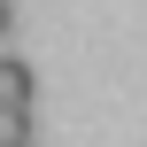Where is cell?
I'll list each match as a JSON object with an SVG mask.
<instances>
[{
	"label": "cell",
	"mask_w": 147,
	"mask_h": 147,
	"mask_svg": "<svg viewBox=\"0 0 147 147\" xmlns=\"http://www.w3.org/2000/svg\"><path fill=\"white\" fill-rule=\"evenodd\" d=\"M31 93H39V78L8 54V62H0V109H31Z\"/></svg>",
	"instance_id": "1"
},
{
	"label": "cell",
	"mask_w": 147,
	"mask_h": 147,
	"mask_svg": "<svg viewBox=\"0 0 147 147\" xmlns=\"http://www.w3.org/2000/svg\"><path fill=\"white\" fill-rule=\"evenodd\" d=\"M8 23H16V0H0V39H8Z\"/></svg>",
	"instance_id": "2"
},
{
	"label": "cell",
	"mask_w": 147,
	"mask_h": 147,
	"mask_svg": "<svg viewBox=\"0 0 147 147\" xmlns=\"http://www.w3.org/2000/svg\"><path fill=\"white\" fill-rule=\"evenodd\" d=\"M0 147H31V140H0Z\"/></svg>",
	"instance_id": "3"
}]
</instances>
